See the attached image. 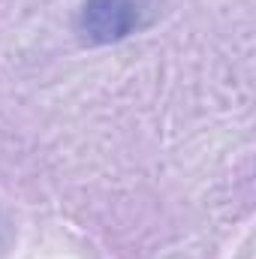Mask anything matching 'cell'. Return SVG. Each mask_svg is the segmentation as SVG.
I'll return each mask as SVG.
<instances>
[{
  "mask_svg": "<svg viewBox=\"0 0 256 259\" xmlns=\"http://www.w3.org/2000/svg\"><path fill=\"white\" fill-rule=\"evenodd\" d=\"M148 18V0H84L78 33L94 46H112L133 36Z\"/></svg>",
  "mask_w": 256,
  "mask_h": 259,
  "instance_id": "6da1fadb",
  "label": "cell"
}]
</instances>
